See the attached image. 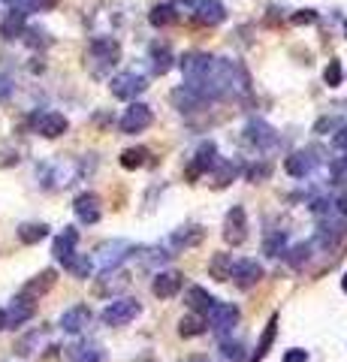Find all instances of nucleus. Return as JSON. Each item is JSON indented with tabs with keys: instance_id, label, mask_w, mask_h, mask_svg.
<instances>
[{
	"instance_id": "nucleus-1",
	"label": "nucleus",
	"mask_w": 347,
	"mask_h": 362,
	"mask_svg": "<svg viewBox=\"0 0 347 362\" xmlns=\"http://www.w3.org/2000/svg\"><path fill=\"white\" fill-rule=\"evenodd\" d=\"M118 61H121V42L115 37H94L91 49L85 54V64H88V70H91V76L103 78Z\"/></svg>"
},
{
	"instance_id": "nucleus-2",
	"label": "nucleus",
	"mask_w": 347,
	"mask_h": 362,
	"mask_svg": "<svg viewBox=\"0 0 347 362\" xmlns=\"http://www.w3.org/2000/svg\"><path fill=\"white\" fill-rule=\"evenodd\" d=\"M76 175H79V166L70 163V160H54V163H46L40 169V178H42V187L46 190H61V187L70 185Z\"/></svg>"
},
{
	"instance_id": "nucleus-3",
	"label": "nucleus",
	"mask_w": 347,
	"mask_h": 362,
	"mask_svg": "<svg viewBox=\"0 0 347 362\" xmlns=\"http://www.w3.org/2000/svg\"><path fill=\"white\" fill-rule=\"evenodd\" d=\"M142 314L139 299H115L103 308V323L106 326H127Z\"/></svg>"
},
{
	"instance_id": "nucleus-4",
	"label": "nucleus",
	"mask_w": 347,
	"mask_h": 362,
	"mask_svg": "<svg viewBox=\"0 0 347 362\" xmlns=\"http://www.w3.org/2000/svg\"><path fill=\"white\" fill-rule=\"evenodd\" d=\"M239 323V308L236 305H230V302H211V308L206 311V326L208 329H215V332H230L233 326Z\"/></svg>"
},
{
	"instance_id": "nucleus-5",
	"label": "nucleus",
	"mask_w": 347,
	"mask_h": 362,
	"mask_svg": "<svg viewBox=\"0 0 347 362\" xmlns=\"http://www.w3.org/2000/svg\"><path fill=\"white\" fill-rule=\"evenodd\" d=\"M245 239H248V214H245L242 206H233L223 218V242L239 247Z\"/></svg>"
},
{
	"instance_id": "nucleus-6",
	"label": "nucleus",
	"mask_w": 347,
	"mask_h": 362,
	"mask_svg": "<svg viewBox=\"0 0 347 362\" xmlns=\"http://www.w3.org/2000/svg\"><path fill=\"white\" fill-rule=\"evenodd\" d=\"M30 127H33V133L46 136V139H58V136L66 133L70 121H66L61 112H37V115L30 118Z\"/></svg>"
},
{
	"instance_id": "nucleus-7",
	"label": "nucleus",
	"mask_w": 347,
	"mask_h": 362,
	"mask_svg": "<svg viewBox=\"0 0 347 362\" xmlns=\"http://www.w3.org/2000/svg\"><path fill=\"white\" fill-rule=\"evenodd\" d=\"M230 281L242 290H251L263 281V266L257 259H233V272H230Z\"/></svg>"
},
{
	"instance_id": "nucleus-8",
	"label": "nucleus",
	"mask_w": 347,
	"mask_h": 362,
	"mask_svg": "<svg viewBox=\"0 0 347 362\" xmlns=\"http://www.w3.org/2000/svg\"><path fill=\"white\" fill-rule=\"evenodd\" d=\"M109 88H112V97H118V100H136L148 88V82L139 73H118V76H112Z\"/></svg>"
},
{
	"instance_id": "nucleus-9",
	"label": "nucleus",
	"mask_w": 347,
	"mask_h": 362,
	"mask_svg": "<svg viewBox=\"0 0 347 362\" xmlns=\"http://www.w3.org/2000/svg\"><path fill=\"white\" fill-rule=\"evenodd\" d=\"M184 287V275L178 269H166V272H158V278H154V284H151V293L158 299H172L178 296Z\"/></svg>"
},
{
	"instance_id": "nucleus-10",
	"label": "nucleus",
	"mask_w": 347,
	"mask_h": 362,
	"mask_svg": "<svg viewBox=\"0 0 347 362\" xmlns=\"http://www.w3.org/2000/svg\"><path fill=\"white\" fill-rule=\"evenodd\" d=\"M151 121H154V115H151L148 106H145V103H133L124 112V118H121V133H127V136L142 133V130L151 127Z\"/></svg>"
},
{
	"instance_id": "nucleus-11",
	"label": "nucleus",
	"mask_w": 347,
	"mask_h": 362,
	"mask_svg": "<svg viewBox=\"0 0 347 362\" xmlns=\"http://www.w3.org/2000/svg\"><path fill=\"white\" fill-rule=\"evenodd\" d=\"M73 211H76V218H79L82 223H97L100 218H103V206H100V197L97 194H79L73 202Z\"/></svg>"
},
{
	"instance_id": "nucleus-12",
	"label": "nucleus",
	"mask_w": 347,
	"mask_h": 362,
	"mask_svg": "<svg viewBox=\"0 0 347 362\" xmlns=\"http://www.w3.org/2000/svg\"><path fill=\"white\" fill-rule=\"evenodd\" d=\"M88 323H91V308L88 305H73V308H66L61 314V329L70 335H79Z\"/></svg>"
},
{
	"instance_id": "nucleus-13",
	"label": "nucleus",
	"mask_w": 347,
	"mask_h": 362,
	"mask_svg": "<svg viewBox=\"0 0 347 362\" xmlns=\"http://www.w3.org/2000/svg\"><path fill=\"white\" fill-rule=\"evenodd\" d=\"M37 314V305H33V299H28V296H18L13 299V305H9V311H6V329H16V326H21V323H28L30 317Z\"/></svg>"
},
{
	"instance_id": "nucleus-14",
	"label": "nucleus",
	"mask_w": 347,
	"mask_h": 362,
	"mask_svg": "<svg viewBox=\"0 0 347 362\" xmlns=\"http://www.w3.org/2000/svg\"><path fill=\"white\" fill-rule=\"evenodd\" d=\"M58 284V272L54 269H46V272H40L37 278H30L25 287H21V296H28V299H33L37 302L40 296H46V293Z\"/></svg>"
},
{
	"instance_id": "nucleus-15",
	"label": "nucleus",
	"mask_w": 347,
	"mask_h": 362,
	"mask_svg": "<svg viewBox=\"0 0 347 362\" xmlns=\"http://www.w3.org/2000/svg\"><path fill=\"white\" fill-rule=\"evenodd\" d=\"M245 136H248V142H254L257 148H272V145H278V133L269 127L266 121H251L248 127H245Z\"/></svg>"
},
{
	"instance_id": "nucleus-16",
	"label": "nucleus",
	"mask_w": 347,
	"mask_h": 362,
	"mask_svg": "<svg viewBox=\"0 0 347 362\" xmlns=\"http://www.w3.org/2000/svg\"><path fill=\"white\" fill-rule=\"evenodd\" d=\"M196 21L199 25H208V28H215V25H220L223 18H227V9H223V4L220 0H199L196 4Z\"/></svg>"
},
{
	"instance_id": "nucleus-17",
	"label": "nucleus",
	"mask_w": 347,
	"mask_h": 362,
	"mask_svg": "<svg viewBox=\"0 0 347 362\" xmlns=\"http://www.w3.org/2000/svg\"><path fill=\"white\" fill-rule=\"evenodd\" d=\"M218 163V148H215V142H203L196 148V157H194V166H190V178H196V175H203L208 173L211 166Z\"/></svg>"
},
{
	"instance_id": "nucleus-18",
	"label": "nucleus",
	"mask_w": 347,
	"mask_h": 362,
	"mask_svg": "<svg viewBox=\"0 0 347 362\" xmlns=\"http://www.w3.org/2000/svg\"><path fill=\"white\" fill-rule=\"evenodd\" d=\"M28 28V13H21V9H9L6 18H4V25H0V33H4V40H18L21 33H25Z\"/></svg>"
},
{
	"instance_id": "nucleus-19",
	"label": "nucleus",
	"mask_w": 347,
	"mask_h": 362,
	"mask_svg": "<svg viewBox=\"0 0 347 362\" xmlns=\"http://www.w3.org/2000/svg\"><path fill=\"white\" fill-rule=\"evenodd\" d=\"M76 245H79V233L76 230H64L61 235H54V245H52V254L54 259H70L76 254Z\"/></svg>"
},
{
	"instance_id": "nucleus-20",
	"label": "nucleus",
	"mask_w": 347,
	"mask_h": 362,
	"mask_svg": "<svg viewBox=\"0 0 347 362\" xmlns=\"http://www.w3.org/2000/svg\"><path fill=\"white\" fill-rule=\"evenodd\" d=\"M284 169H287V173L293 175V178H305L311 169H314V157H311V151H293V154H290L287 160H284Z\"/></svg>"
},
{
	"instance_id": "nucleus-21",
	"label": "nucleus",
	"mask_w": 347,
	"mask_h": 362,
	"mask_svg": "<svg viewBox=\"0 0 347 362\" xmlns=\"http://www.w3.org/2000/svg\"><path fill=\"white\" fill-rule=\"evenodd\" d=\"M184 302H187V308L194 311V314H206V311L211 308V302H215V296H211V293H208L206 287L194 284V287H187Z\"/></svg>"
},
{
	"instance_id": "nucleus-22",
	"label": "nucleus",
	"mask_w": 347,
	"mask_h": 362,
	"mask_svg": "<svg viewBox=\"0 0 347 362\" xmlns=\"http://www.w3.org/2000/svg\"><path fill=\"white\" fill-rule=\"evenodd\" d=\"M230 272H233V254H211L208 259V278H215V281H230Z\"/></svg>"
},
{
	"instance_id": "nucleus-23",
	"label": "nucleus",
	"mask_w": 347,
	"mask_h": 362,
	"mask_svg": "<svg viewBox=\"0 0 347 362\" xmlns=\"http://www.w3.org/2000/svg\"><path fill=\"white\" fill-rule=\"evenodd\" d=\"M151 66H154V73L158 76H166L172 70V52H170V45L166 42H154L151 45Z\"/></svg>"
},
{
	"instance_id": "nucleus-24",
	"label": "nucleus",
	"mask_w": 347,
	"mask_h": 362,
	"mask_svg": "<svg viewBox=\"0 0 347 362\" xmlns=\"http://www.w3.org/2000/svg\"><path fill=\"white\" fill-rule=\"evenodd\" d=\"M148 21L154 28H170V25H175V21H178V13H175L172 4H158V6H151Z\"/></svg>"
},
{
	"instance_id": "nucleus-25",
	"label": "nucleus",
	"mask_w": 347,
	"mask_h": 362,
	"mask_svg": "<svg viewBox=\"0 0 347 362\" xmlns=\"http://www.w3.org/2000/svg\"><path fill=\"white\" fill-rule=\"evenodd\" d=\"M70 362H106V354L97 344H76L70 347Z\"/></svg>"
},
{
	"instance_id": "nucleus-26",
	"label": "nucleus",
	"mask_w": 347,
	"mask_h": 362,
	"mask_svg": "<svg viewBox=\"0 0 347 362\" xmlns=\"http://www.w3.org/2000/svg\"><path fill=\"white\" fill-rule=\"evenodd\" d=\"M203 239H206V230H203V226H184L182 233L172 235V245H175V247H196Z\"/></svg>"
},
{
	"instance_id": "nucleus-27",
	"label": "nucleus",
	"mask_w": 347,
	"mask_h": 362,
	"mask_svg": "<svg viewBox=\"0 0 347 362\" xmlns=\"http://www.w3.org/2000/svg\"><path fill=\"white\" fill-rule=\"evenodd\" d=\"M203 332H206V320L199 314H187V317L178 320V335H182V338H196Z\"/></svg>"
},
{
	"instance_id": "nucleus-28",
	"label": "nucleus",
	"mask_w": 347,
	"mask_h": 362,
	"mask_svg": "<svg viewBox=\"0 0 347 362\" xmlns=\"http://www.w3.org/2000/svg\"><path fill=\"white\" fill-rule=\"evenodd\" d=\"M275 332H278V314L272 317V320H269V326H266V332H263V338H260V344H257V350H254L251 362H263V359H266L269 347H272V341H275Z\"/></svg>"
},
{
	"instance_id": "nucleus-29",
	"label": "nucleus",
	"mask_w": 347,
	"mask_h": 362,
	"mask_svg": "<svg viewBox=\"0 0 347 362\" xmlns=\"http://www.w3.org/2000/svg\"><path fill=\"white\" fill-rule=\"evenodd\" d=\"M49 235V226L46 223H21L18 226V239L25 242V245H37L42 242Z\"/></svg>"
},
{
	"instance_id": "nucleus-30",
	"label": "nucleus",
	"mask_w": 347,
	"mask_h": 362,
	"mask_svg": "<svg viewBox=\"0 0 347 362\" xmlns=\"http://www.w3.org/2000/svg\"><path fill=\"white\" fill-rule=\"evenodd\" d=\"M64 269L70 272L73 278H88V275H91V259H88V257H79V254H73L70 259H64Z\"/></svg>"
},
{
	"instance_id": "nucleus-31",
	"label": "nucleus",
	"mask_w": 347,
	"mask_h": 362,
	"mask_svg": "<svg viewBox=\"0 0 347 362\" xmlns=\"http://www.w3.org/2000/svg\"><path fill=\"white\" fill-rule=\"evenodd\" d=\"M148 163V148H127L121 154V166L124 169H142Z\"/></svg>"
},
{
	"instance_id": "nucleus-32",
	"label": "nucleus",
	"mask_w": 347,
	"mask_h": 362,
	"mask_svg": "<svg viewBox=\"0 0 347 362\" xmlns=\"http://www.w3.org/2000/svg\"><path fill=\"white\" fill-rule=\"evenodd\" d=\"M233 178H236V166H233V163H223V166L218 169L215 181H211V187H218V190H220V187H227Z\"/></svg>"
},
{
	"instance_id": "nucleus-33",
	"label": "nucleus",
	"mask_w": 347,
	"mask_h": 362,
	"mask_svg": "<svg viewBox=\"0 0 347 362\" xmlns=\"http://www.w3.org/2000/svg\"><path fill=\"white\" fill-rule=\"evenodd\" d=\"M284 245H287V239H284L281 233H275L272 239L266 242V254H269V257H281V254H284Z\"/></svg>"
},
{
	"instance_id": "nucleus-34",
	"label": "nucleus",
	"mask_w": 347,
	"mask_h": 362,
	"mask_svg": "<svg viewBox=\"0 0 347 362\" xmlns=\"http://www.w3.org/2000/svg\"><path fill=\"white\" fill-rule=\"evenodd\" d=\"M323 78H327V85H329V88L341 85V64H339V61H329V66H327V73H323Z\"/></svg>"
},
{
	"instance_id": "nucleus-35",
	"label": "nucleus",
	"mask_w": 347,
	"mask_h": 362,
	"mask_svg": "<svg viewBox=\"0 0 347 362\" xmlns=\"http://www.w3.org/2000/svg\"><path fill=\"white\" fill-rule=\"evenodd\" d=\"M290 21H293V25H314L317 13H314V9H299L296 16H290Z\"/></svg>"
},
{
	"instance_id": "nucleus-36",
	"label": "nucleus",
	"mask_w": 347,
	"mask_h": 362,
	"mask_svg": "<svg viewBox=\"0 0 347 362\" xmlns=\"http://www.w3.org/2000/svg\"><path fill=\"white\" fill-rule=\"evenodd\" d=\"M269 173H272V166H254L251 169V173H248V181H254V185H257V181H263V178H269Z\"/></svg>"
},
{
	"instance_id": "nucleus-37",
	"label": "nucleus",
	"mask_w": 347,
	"mask_h": 362,
	"mask_svg": "<svg viewBox=\"0 0 347 362\" xmlns=\"http://www.w3.org/2000/svg\"><path fill=\"white\" fill-rule=\"evenodd\" d=\"M284 362H308V354L305 350H299V347H293V350H287L284 354Z\"/></svg>"
},
{
	"instance_id": "nucleus-38",
	"label": "nucleus",
	"mask_w": 347,
	"mask_h": 362,
	"mask_svg": "<svg viewBox=\"0 0 347 362\" xmlns=\"http://www.w3.org/2000/svg\"><path fill=\"white\" fill-rule=\"evenodd\" d=\"M332 145H335L339 151H347V127H341L339 133L332 136Z\"/></svg>"
},
{
	"instance_id": "nucleus-39",
	"label": "nucleus",
	"mask_w": 347,
	"mask_h": 362,
	"mask_svg": "<svg viewBox=\"0 0 347 362\" xmlns=\"http://www.w3.org/2000/svg\"><path fill=\"white\" fill-rule=\"evenodd\" d=\"M9 94H13V82H9V76L0 73V100H6Z\"/></svg>"
},
{
	"instance_id": "nucleus-40",
	"label": "nucleus",
	"mask_w": 347,
	"mask_h": 362,
	"mask_svg": "<svg viewBox=\"0 0 347 362\" xmlns=\"http://www.w3.org/2000/svg\"><path fill=\"white\" fill-rule=\"evenodd\" d=\"M16 6L21 9V13H33V9H40V6H42V0H18Z\"/></svg>"
},
{
	"instance_id": "nucleus-41",
	"label": "nucleus",
	"mask_w": 347,
	"mask_h": 362,
	"mask_svg": "<svg viewBox=\"0 0 347 362\" xmlns=\"http://www.w3.org/2000/svg\"><path fill=\"white\" fill-rule=\"evenodd\" d=\"M332 178H335V181H347V160H341V163L332 166Z\"/></svg>"
},
{
	"instance_id": "nucleus-42",
	"label": "nucleus",
	"mask_w": 347,
	"mask_h": 362,
	"mask_svg": "<svg viewBox=\"0 0 347 362\" xmlns=\"http://www.w3.org/2000/svg\"><path fill=\"white\" fill-rule=\"evenodd\" d=\"M327 127H329V130H332V127H339V121H335V118H323V121H317V127H314V130L323 133Z\"/></svg>"
},
{
	"instance_id": "nucleus-43",
	"label": "nucleus",
	"mask_w": 347,
	"mask_h": 362,
	"mask_svg": "<svg viewBox=\"0 0 347 362\" xmlns=\"http://www.w3.org/2000/svg\"><path fill=\"white\" fill-rule=\"evenodd\" d=\"M335 206H339V211H341V214H347V194H344L339 202H335Z\"/></svg>"
},
{
	"instance_id": "nucleus-44",
	"label": "nucleus",
	"mask_w": 347,
	"mask_h": 362,
	"mask_svg": "<svg viewBox=\"0 0 347 362\" xmlns=\"http://www.w3.org/2000/svg\"><path fill=\"white\" fill-rule=\"evenodd\" d=\"M0 329H6V311L0 308Z\"/></svg>"
},
{
	"instance_id": "nucleus-45",
	"label": "nucleus",
	"mask_w": 347,
	"mask_h": 362,
	"mask_svg": "<svg viewBox=\"0 0 347 362\" xmlns=\"http://www.w3.org/2000/svg\"><path fill=\"white\" fill-rule=\"evenodd\" d=\"M341 290H344V293H347V275H344V278H341Z\"/></svg>"
},
{
	"instance_id": "nucleus-46",
	"label": "nucleus",
	"mask_w": 347,
	"mask_h": 362,
	"mask_svg": "<svg viewBox=\"0 0 347 362\" xmlns=\"http://www.w3.org/2000/svg\"><path fill=\"white\" fill-rule=\"evenodd\" d=\"M178 4H190V0H178Z\"/></svg>"
},
{
	"instance_id": "nucleus-47",
	"label": "nucleus",
	"mask_w": 347,
	"mask_h": 362,
	"mask_svg": "<svg viewBox=\"0 0 347 362\" xmlns=\"http://www.w3.org/2000/svg\"><path fill=\"white\" fill-rule=\"evenodd\" d=\"M344 30H347V28H344Z\"/></svg>"
}]
</instances>
